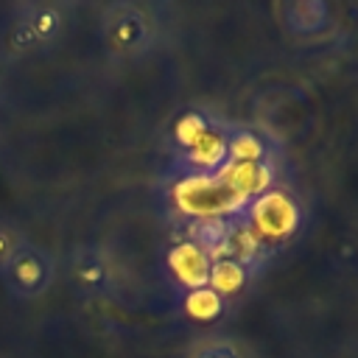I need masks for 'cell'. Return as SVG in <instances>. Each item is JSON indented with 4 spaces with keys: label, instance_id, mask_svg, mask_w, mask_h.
<instances>
[{
    "label": "cell",
    "instance_id": "1",
    "mask_svg": "<svg viewBox=\"0 0 358 358\" xmlns=\"http://www.w3.org/2000/svg\"><path fill=\"white\" fill-rule=\"evenodd\" d=\"M176 201L182 210L199 215V218H224L235 210L243 207V196L232 187L227 179L224 168L213 176H190L179 182L176 187Z\"/></svg>",
    "mask_w": 358,
    "mask_h": 358
},
{
    "label": "cell",
    "instance_id": "2",
    "mask_svg": "<svg viewBox=\"0 0 358 358\" xmlns=\"http://www.w3.org/2000/svg\"><path fill=\"white\" fill-rule=\"evenodd\" d=\"M8 280L20 294H42L50 280V266L36 249L20 246L8 257Z\"/></svg>",
    "mask_w": 358,
    "mask_h": 358
},
{
    "label": "cell",
    "instance_id": "3",
    "mask_svg": "<svg viewBox=\"0 0 358 358\" xmlns=\"http://www.w3.org/2000/svg\"><path fill=\"white\" fill-rule=\"evenodd\" d=\"M252 224L266 238H282V235H288L294 229L296 210H294V204L285 196L268 193V196H260L252 204Z\"/></svg>",
    "mask_w": 358,
    "mask_h": 358
},
{
    "label": "cell",
    "instance_id": "4",
    "mask_svg": "<svg viewBox=\"0 0 358 358\" xmlns=\"http://www.w3.org/2000/svg\"><path fill=\"white\" fill-rule=\"evenodd\" d=\"M171 268L190 288H204L210 282V257L193 243H182L171 252Z\"/></svg>",
    "mask_w": 358,
    "mask_h": 358
},
{
    "label": "cell",
    "instance_id": "5",
    "mask_svg": "<svg viewBox=\"0 0 358 358\" xmlns=\"http://www.w3.org/2000/svg\"><path fill=\"white\" fill-rule=\"evenodd\" d=\"M246 280V271L241 268V263L235 260H215L210 263V282L215 294H232L241 288V282Z\"/></svg>",
    "mask_w": 358,
    "mask_h": 358
},
{
    "label": "cell",
    "instance_id": "6",
    "mask_svg": "<svg viewBox=\"0 0 358 358\" xmlns=\"http://www.w3.org/2000/svg\"><path fill=\"white\" fill-rule=\"evenodd\" d=\"M190 154H193L196 162H201V165H207V168H215V165L221 162V157L227 154V143H224L218 134L204 131V134L190 145Z\"/></svg>",
    "mask_w": 358,
    "mask_h": 358
},
{
    "label": "cell",
    "instance_id": "7",
    "mask_svg": "<svg viewBox=\"0 0 358 358\" xmlns=\"http://www.w3.org/2000/svg\"><path fill=\"white\" fill-rule=\"evenodd\" d=\"M221 308V294H215L213 288H193L187 296V310L199 319H213Z\"/></svg>",
    "mask_w": 358,
    "mask_h": 358
},
{
    "label": "cell",
    "instance_id": "8",
    "mask_svg": "<svg viewBox=\"0 0 358 358\" xmlns=\"http://www.w3.org/2000/svg\"><path fill=\"white\" fill-rule=\"evenodd\" d=\"M229 162H260V154H263V145L252 137V134H238L232 143H229Z\"/></svg>",
    "mask_w": 358,
    "mask_h": 358
},
{
    "label": "cell",
    "instance_id": "9",
    "mask_svg": "<svg viewBox=\"0 0 358 358\" xmlns=\"http://www.w3.org/2000/svg\"><path fill=\"white\" fill-rule=\"evenodd\" d=\"M176 131H179V140H182V143L193 145V143L204 134V126H201V120H199V117H185V120L179 123V129H176Z\"/></svg>",
    "mask_w": 358,
    "mask_h": 358
},
{
    "label": "cell",
    "instance_id": "10",
    "mask_svg": "<svg viewBox=\"0 0 358 358\" xmlns=\"http://www.w3.org/2000/svg\"><path fill=\"white\" fill-rule=\"evenodd\" d=\"M199 358H235V352L227 347H210V350L199 352Z\"/></svg>",
    "mask_w": 358,
    "mask_h": 358
}]
</instances>
